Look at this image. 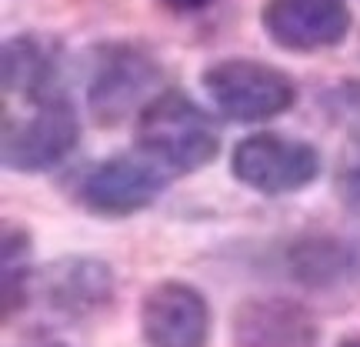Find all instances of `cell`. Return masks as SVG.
Listing matches in <instances>:
<instances>
[{
	"label": "cell",
	"instance_id": "obj_1",
	"mask_svg": "<svg viewBox=\"0 0 360 347\" xmlns=\"http://www.w3.org/2000/svg\"><path fill=\"white\" fill-rule=\"evenodd\" d=\"M137 141L143 154L160 160L170 174L204 168L220 147L217 127L184 90H164L143 103Z\"/></svg>",
	"mask_w": 360,
	"mask_h": 347
},
{
	"label": "cell",
	"instance_id": "obj_2",
	"mask_svg": "<svg viewBox=\"0 0 360 347\" xmlns=\"http://www.w3.org/2000/svg\"><path fill=\"white\" fill-rule=\"evenodd\" d=\"M200 84L210 94V101L217 103L220 114L240 124L277 117L290 111L297 101L294 80L287 74L260 61H244V57L210 64L200 74Z\"/></svg>",
	"mask_w": 360,
	"mask_h": 347
},
{
	"label": "cell",
	"instance_id": "obj_3",
	"mask_svg": "<svg viewBox=\"0 0 360 347\" xmlns=\"http://www.w3.org/2000/svg\"><path fill=\"white\" fill-rule=\"evenodd\" d=\"M233 177L260 194H290L317 177V151L281 134H254L233 147Z\"/></svg>",
	"mask_w": 360,
	"mask_h": 347
},
{
	"label": "cell",
	"instance_id": "obj_4",
	"mask_svg": "<svg viewBox=\"0 0 360 347\" xmlns=\"http://www.w3.org/2000/svg\"><path fill=\"white\" fill-rule=\"evenodd\" d=\"M170 170L150 154H124L103 160L84 180V204L107 217L137 214L167 187Z\"/></svg>",
	"mask_w": 360,
	"mask_h": 347
},
{
	"label": "cell",
	"instance_id": "obj_5",
	"mask_svg": "<svg viewBox=\"0 0 360 347\" xmlns=\"http://www.w3.org/2000/svg\"><path fill=\"white\" fill-rule=\"evenodd\" d=\"M260 24L277 47L310 53L347 37L350 11L344 0H267Z\"/></svg>",
	"mask_w": 360,
	"mask_h": 347
},
{
	"label": "cell",
	"instance_id": "obj_6",
	"mask_svg": "<svg viewBox=\"0 0 360 347\" xmlns=\"http://www.w3.org/2000/svg\"><path fill=\"white\" fill-rule=\"evenodd\" d=\"M154 57L143 53L134 44H114L103 47L94 80H90V111L101 124H117L124 114H130L137 103L150 94L157 84Z\"/></svg>",
	"mask_w": 360,
	"mask_h": 347
},
{
	"label": "cell",
	"instance_id": "obj_7",
	"mask_svg": "<svg viewBox=\"0 0 360 347\" xmlns=\"http://www.w3.org/2000/svg\"><path fill=\"white\" fill-rule=\"evenodd\" d=\"M141 327L150 347H204L210 327L204 294L184 281H160L143 294Z\"/></svg>",
	"mask_w": 360,
	"mask_h": 347
},
{
	"label": "cell",
	"instance_id": "obj_8",
	"mask_svg": "<svg viewBox=\"0 0 360 347\" xmlns=\"http://www.w3.org/2000/svg\"><path fill=\"white\" fill-rule=\"evenodd\" d=\"M77 144V120L64 97L37 103V114L4 137V164L13 170H47Z\"/></svg>",
	"mask_w": 360,
	"mask_h": 347
},
{
	"label": "cell",
	"instance_id": "obj_9",
	"mask_svg": "<svg viewBox=\"0 0 360 347\" xmlns=\"http://www.w3.org/2000/svg\"><path fill=\"white\" fill-rule=\"evenodd\" d=\"M233 347H317V324L294 301L254 297L233 314Z\"/></svg>",
	"mask_w": 360,
	"mask_h": 347
},
{
	"label": "cell",
	"instance_id": "obj_10",
	"mask_svg": "<svg viewBox=\"0 0 360 347\" xmlns=\"http://www.w3.org/2000/svg\"><path fill=\"white\" fill-rule=\"evenodd\" d=\"M44 297L53 304V310L64 314H90L103 308L114 294V277L101 260L74 258L60 260L47 270V281L40 284Z\"/></svg>",
	"mask_w": 360,
	"mask_h": 347
},
{
	"label": "cell",
	"instance_id": "obj_11",
	"mask_svg": "<svg viewBox=\"0 0 360 347\" xmlns=\"http://www.w3.org/2000/svg\"><path fill=\"white\" fill-rule=\"evenodd\" d=\"M57 51L40 37H13L4 44V90L20 94L27 101L44 103L53 94Z\"/></svg>",
	"mask_w": 360,
	"mask_h": 347
},
{
	"label": "cell",
	"instance_id": "obj_12",
	"mask_svg": "<svg viewBox=\"0 0 360 347\" xmlns=\"http://www.w3.org/2000/svg\"><path fill=\"white\" fill-rule=\"evenodd\" d=\"M357 251L347 247L344 241H334V237H307L290 251V270L304 284H314V287H330V284H340L344 277L354 274V258Z\"/></svg>",
	"mask_w": 360,
	"mask_h": 347
},
{
	"label": "cell",
	"instance_id": "obj_13",
	"mask_svg": "<svg viewBox=\"0 0 360 347\" xmlns=\"http://www.w3.org/2000/svg\"><path fill=\"white\" fill-rule=\"evenodd\" d=\"M27 277H30V244L27 234L17 227L4 231V321L13 310L24 308Z\"/></svg>",
	"mask_w": 360,
	"mask_h": 347
},
{
	"label": "cell",
	"instance_id": "obj_14",
	"mask_svg": "<svg viewBox=\"0 0 360 347\" xmlns=\"http://www.w3.org/2000/svg\"><path fill=\"white\" fill-rule=\"evenodd\" d=\"M340 194L350 204H360V147H354L340 168Z\"/></svg>",
	"mask_w": 360,
	"mask_h": 347
},
{
	"label": "cell",
	"instance_id": "obj_15",
	"mask_svg": "<svg viewBox=\"0 0 360 347\" xmlns=\"http://www.w3.org/2000/svg\"><path fill=\"white\" fill-rule=\"evenodd\" d=\"M160 4L174 13H197V11H204V7H210L214 0H160Z\"/></svg>",
	"mask_w": 360,
	"mask_h": 347
},
{
	"label": "cell",
	"instance_id": "obj_16",
	"mask_svg": "<svg viewBox=\"0 0 360 347\" xmlns=\"http://www.w3.org/2000/svg\"><path fill=\"white\" fill-rule=\"evenodd\" d=\"M337 347H360V334H350V337H344Z\"/></svg>",
	"mask_w": 360,
	"mask_h": 347
}]
</instances>
